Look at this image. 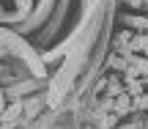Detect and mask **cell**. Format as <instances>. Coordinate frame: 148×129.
I'll list each match as a JSON object with an SVG mask.
<instances>
[{
  "label": "cell",
  "instance_id": "obj_1",
  "mask_svg": "<svg viewBox=\"0 0 148 129\" xmlns=\"http://www.w3.org/2000/svg\"><path fill=\"white\" fill-rule=\"evenodd\" d=\"M123 91H126V82H123L121 77H110V80H107V96H110V99L121 96Z\"/></svg>",
  "mask_w": 148,
  "mask_h": 129
},
{
  "label": "cell",
  "instance_id": "obj_2",
  "mask_svg": "<svg viewBox=\"0 0 148 129\" xmlns=\"http://www.w3.org/2000/svg\"><path fill=\"white\" fill-rule=\"evenodd\" d=\"M123 22L134 33H148V16H123Z\"/></svg>",
  "mask_w": 148,
  "mask_h": 129
},
{
  "label": "cell",
  "instance_id": "obj_3",
  "mask_svg": "<svg viewBox=\"0 0 148 129\" xmlns=\"http://www.w3.org/2000/svg\"><path fill=\"white\" fill-rule=\"evenodd\" d=\"M132 52H137V55H145L148 52V33H134V38H132Z\"/></svg>",
  "mask_w": 148,
  "mask_h": 129
},
{
  "label": "cell",
  "instance_id": "obj_4",
  "mask_svg": "<svg viewBox=\"0 0 148 129\" xmlns=\"http://www.w3.org/2000/svg\"><path fill=\"white\" fill-rule=\"evenodd\" d=\"M123 82H126V93H129V96L137 99V96H143V93H145L143 80H140V77H132V80H123Z\"/></svg>",
  "mask_w": 148,
  "mask_h": 129
},
{
  "label": "cell",
  "instance_id": "obj_5",
  "mask_svg": "<svg viewBox=\"0 0 148 129\" xmlns=\"http://www.w3.org/2000/svg\"><path fill=\"white\" fill-rule=\"evenodd\" d=\"M132 107H134V96H129L126 91H123L121 96H115V110L118 113H129Z\"/></svg>",
  "mask_w": 148,
  "mask_h": 129
},
{
  "label": "cell",
  "instance_id": "obj_6",
  "mask_svg": "<svg viewBox=\"0 0 148 129\" xmlns=\"http://www.w3.org/2000/svg\"><path fill=\"white\" fill-rule=\"evenodd\" d=\"M134 110H148V93H143V96L134 99Z\"/></svg>",
  "mask_w": 148,
  "mask_h": 129
},
{
  "label": "cell",
  "instance_id": "obj_7",
  "mask_svg": "<svg viewBox=\"0 0 148 129\" xmlns=\"http://www.w3.org/2000/svg\"><path fill=\"white\" fill-rule=\"evenodd\" d=\"M16 110H19V104H14V107H11L8 113H5V118H14V115H16Z\"/></svg>",
  "mask_w": 148,
  "mask_h": 129
},
{
  "label": "cell",
  "instance_id": "obj_8",
  "mask_svg": "<svg viewBox=\"0 0 148 129\" xmlns=\"http://www.w3.org/2000/svg\"><path fill=\"white\" fill-rule=\"evenodd\" d=\"M143 3H145V8H148V0H143Z\"/></svg>",
  "mask_w": 148,
  "mask_h": 129
}]
</instances>
